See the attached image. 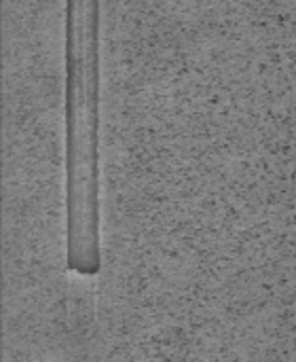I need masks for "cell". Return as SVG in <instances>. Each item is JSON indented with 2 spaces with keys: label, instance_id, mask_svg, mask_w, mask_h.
<instances>
[{
  "label": "cell",
  "instance_id": "obj_1",
  "mask_svg": "<svg viewBox=\"0 0 296 362\" xmlns=\"http://www.w3.org/2000/svg\"><path fill=\"white\" fill-rule=\"evenodd\" d=\"M66 261L93 276L100 244V2H66Z\"/></svg>",
  "mask_w": 296,
  "mask_h": 362
}]
</instances>
